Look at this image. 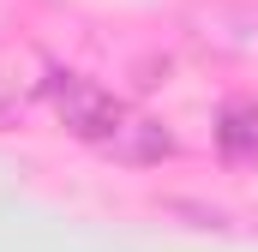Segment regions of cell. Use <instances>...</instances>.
Wrapping results in <instances>:
<instances>
[{"label": "cell", "mask_w": 258, "mask_h": 252, "mask_svg": "<svg viewBox=\"0 0 258 252\" xmlns=\"http://www.w3.org/2000/svg\"><path fill=\"white\" fill-rule=\"evenodd\" d=\"M48 96H54L60 120L72 126L78 138H90V144H108V138L120 132V120H126V108H120L102 84H90V78H78V72H54Z\"/></svg>", "instance_id": "cell-1"}, {"label": "cell", "mask_w": 258, "mask_h": 252, "mask_svg": "<svg viewBox=\"0 0 258 252\" xmlns=\"http://www.w3.org/2000/svg\"><path fill=\"white\" fill-rule=\"evenodd\" d=\"M216 144L228 162H258V102H228L216 120Z\"/></svg>", "instance_id": "cell-3"}, {"label": "cell", "mask_w": 258, "mask_h": 252, "mask_svg": "<svg viewBox=\"0 0 258 252\" xmlns=\"http://www.w3.org/2000/svg\"><path fill=\"white\" fill-rule=\"evenodd\" d=\"M102 150H108L114 162H132V168H144V162H162V156L174 150V138L162 132V120H132V114H126V120H120V132H114Z\"/></svg>", "instance_id": "cell-2"}]
</instances>
